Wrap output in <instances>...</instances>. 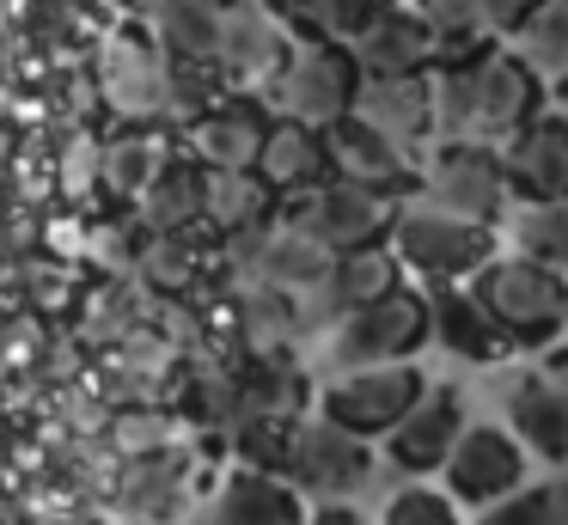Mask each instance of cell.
<instances>
[{"instance_id":"6da1fadb","label":"cell","mask_w":568,"mask_h":525,"mask_svg":"<svg viewBox=\"0 0 568 525\" xmlns=\"http://www.w3.org/2000/svg\"><path fill=\"white\" fill-rule=\"evenodd\" d=\"M470 293L489 305V317L519 354H544L568 330V269L538 263L531 251H495L470 275Z\"/></svg>"},{"instance_id":"7a4b0ae2","label":"cell","mask_w":568,"mask_h":525,"mask_svg":"<svg viewBox=\"0 0 568 525\" xmlns=\"http://www.w3.org/2000/svg\"><path fill=\"white\" fill-rule=\"evenodd\" d=\"M392 251L416 281L440 287V281H470L495 251H501V239H495L489 220H470V214H458V208H440V202L422 195V202L397 208Z\"/></svg>"},{"instance_id":"3957f363","label":"cell","mask_w":568,"mask_h":525,"mask_svg":"<svg viewBox=\"0 0 568 525\" xmlns=\"http://www.w3.org/2000/svg\"><path fill=\"white\" fill-rule=\"evenodd\" d=\"M434 342V300L422 287L397 281L392 293L367 305H348L331 324V361L336 366H367V361H409Z\"/></svg>"},{"instance_id":"277c9868","label":"cell","mask_w":568,"mask_h":525,"mask_svg":"<svg viewBox=\"0 0 568 525\" xmlns=\"http://www.w3.org/2000/svg\"><path fill=\"white\" fill-rule=\"evenodd\" d=\"M428 391V373L416 361H367V366H336L318 385V415L355 427L367 440H385L409 415V403Z\"/></svg>"},{"instance_id":"5b68a950","label":"cell","mask_w":568,"mask_h":525,"mask_svg":"<svg viewBox=\"0 0 568 525\" xmlns=\"http://www.w3.org/2000/svg\"><path fill=\"white\" fill-rule=\"evenodd\" d=\"M361 85H367V73H361L355 49L336 43V37H306V43H294L287 68L275 73V98H282V110L287 117L318 122V129L343 122L348 110L361 104Z\"/></svg>"},{"instance_id":"8992f818","label":"cell","mask_w":568,"mask_h":525,"mask_svg":"<svg viewBox=\"0 0 568 525\" xmlns=\"http://www.w3.org/2000/svg\"><path fill=\"white\" fill-rule=\"evenodd\" d=\"M465 68H470V122H465L470 141L501 147L507 134H514L519 122L538 117L544 98H550V85L531 73V61L519 55L507 37H501V43H489L483 55H465Z\"/></svg>"},{"instance_id":"52a82bcc","label":"cell","mask_w":568,"mask_h":525,"mask_svg":"<svg viewBox=\"0 0 568 525\" xmlns=\"http://www.w3.org/2000/svg\"><path fill=\"white\" fill-rule=\"evenodd\" d=\"M422 190H428V202L458 208L470 220H489V226H501V214L514 208V183H507L501 147L470 141V134H453V141L434 147L428 171H422Z\"/></svg>"},{"instance_id":"ba28073f","label":"cell","mask_w":568,"mask_h":525,"mask_svg":"<svg viewBox=\"0 0 568 525\" xmlns=\"http://www.w3.org/2000/svg\"><path fill=\"white\" fill-rule=\"evenodd\" d=\"M282 220L306 226L312 239H324L331 251H367V244H392V220L397 214H392V195H379V190H367V183L331 171L318 190L294 195V208H287Z\"/></svg>"},{"instance_id":"9c48e42d","label":"cell","mask_w":568,"mask_h":525,"mask_svg":"<svg viewBox=\"0 0 568 525\" xmlns=\"http://www.w3.org/2000/svg\"><path fill=\"white\" fill-rule=\"evenodd\" d=\"M531 476V452L514 427L501 422H477L458 434L453 458H446L440 483L458 495V507H489V501L514 495L519 483Z\"/></svg>"},{"instance_id":"30bf717a","label":"cell","mask_w":568,"mask_h":525,"mask_svg":"<svg viewBox=\"0 0 568 525\" xmlns=\"http://www.w3.org/2000/svg\"><path fill=\"white\" fill-rule=\"evenodd\" d=\"M373 440L355 434V427L331 422H294V452H287V476H294L306 495H324V501H343L355 495L361 483H373Z\"/></svg>"},{"instance_id":"8fae6325","label":"cell","mask_w":568,"mask_h":525,"mask_svg":"<svg viewBox=\"0 0 568 525\" xmlns=\"http://www.w3.org/2000/svg\"><path fill=\"white\" fill-rule=\"evenodd\" d=\"M348 49H355L367 80L434 68V55H440V49H434V19H428L422 0H379V7L367 12V24L348 37Z\"/></svg>"},{"instance_id":"7c38bea8","label":"cell","mask_w":568,"mask_h":525,"mask_svg":"<svg viewBox=\"0 0 568 525\" xmlns=\"http://www.w3.org/2000/svg\"><path fill=\"white\" fill-rule=\"evenodd\" d=\"M458 434H465V397H458V385H428L409 403L404 422L385 434V458L404 476H440Z\"/></svg>"},{"instance_id":"4fadbf2b","label":"cell","mask_w":568,"mask_h":525,"mask_svg":"<svg viewBox=\"0 0 568 525\" xmlns=\"http://www.w3.org/2000/svg\"><path fill=\"white\" fill-rule=\"evenodd\" d=\"M501 165L514 202H556L568 195V110H538L501 141Z\"/></svg>"},{"instance_id":"5bb4252c","label":"cell","mask_w":568,"mask_h":525,"mask_svg":"<svg viewBox=\"0 0 568 525\" xmlns=\"http://www.w3.org/2000/svg\"><path fill=\"white\" fill-rule=\"evenodd\" d=\"M331 153H336V171L379 195H404L416 183V147H404L397 134H385L373 117L348 110L343 122H331Z\"/></svg>"},{"instance_id":"9a60e30c","label":"cell","mask_w":568,"mask_h":525,"mask_svg":"<svg viewBox=\"0 0 568 525\" xmlns=\"http://www.w3.org/2000/svg\"><path fill=\"white\" fill-rule=\"evenodd\" d=\"M257 171L270 178L275 195H306L318 190L324 178L336 171V153H331V129H318V122L306 117H270V134H263V153H257Z\"/></svg>"},{"instance_id":"2e32d148","label":"cell","mask_w":568,"mask_h":525,"mask_svg":"<svg viewBox=\"0 0 568 525\" xmlns=\"http://www.w3.org/2000/svg\"><path fill=\"white\" fill-rule=\"evenodd\" d=\"M507 427L526 440L531 458L544 464H568V385L544 366L519 373L507 385Z\"/></svg>"},{"instance_id":"e0dca14e","label":"cell","mask_w":568,"mask_h":525,"mask_svg":"<svg viewBox=\"0 0 568 525\" xmlns=\"http://www.w3.org/2000/svg\"><path fill=\"white\" fill-rule=\"evenodd\" d=\"M434 300V342L465 366H495L501 354H514V342L501 336V324L489 317V305L470 293V281H440L428 293Z\"/></svg>"},{"instance_id":"ac0fdd59","label":"cell","mask_w":568,"mask_h":525,"mask_svg":"<svg viewBox=\"0 0 568 525\" xmlns=\"http://www.w3.org/2000/svg\"><path fill=\"white\" fill-rule=\"evenodd\" d=\"M306 488L294 476L257 471V464H239L233 476L214 495V525H306Z\"/></svg>"},{"instance_id":"d6986e66","label":"cell","mask_w":568,"mask_h":525,"mask_svg":"<svg viewBox=\"0 0 568 525\" xmlns=\"http://www.w3.org/2000/svg\"><path fill=\"white\" fill-rule=\"evenodd\" d=\"M355 110H361V117H373L385 134H397L404 147H428L434 134H440V122H434V73L428 68L367 80Z\"/></svg>"},{"instance_id":"ffe728a7","label":"cell","mask_w":568,"mask_h":525,"mask_svg":"<svg viewBox=\"0 0 568 525\" xmlns=\"http://www.w3.org/2000/svg\"><path fill=\"white\" fill-rule=\"evenodd\" d=\"M275 214V190L257 165H202V220L214 232H263V220Z\"/></svg>"},{"instance_id":"44dd1931","label":"cell","mask_w":568,"mask_h":525,"mask_svg":"<svg viewBox=\"0 0 568 525\" xmlns=\"http://www.w3.org/2000/svg\"><path fill=\"white\" fill-rule=\"evenodd\" d=\"M263 134H270V117L245 98L233 104H209L196 110V129H190V147H196L202 165H257Z\"/></svg>"},{"instance_id":"7402d4cb","label":"cell","mask_w":568,"mask_h":525,"mask_svg":"<svg viewBox=\"0 0 568 525\" xmlns=\"http://www.w3.org/2000/svg\"><path fill=\"white\" fill-rule=\"evenodd\" d=\"M331 263H336L331 244L312 239V232L294 226V220H282V226L257 244V275L270 281V287H282V293H318L324 281H331Z\"/></svg>"},{"instance_id":"603a6c76","label":"cell","mask_w":568,"mask_h":525,"mask_svg":"<svg viewBox=\"0 0 568 525\" xmlns=\"http://www.w3.org/2000/svg\"><path fill=\"white\" fill-rule=\"evenodd\" d=\"M397 281H404V263H397L392 244H367V251H336L331 263V281H324V305L336 312H348V305H367L379 300V293H392Z\"/></svg>"},{"instance_id":"cb8c5ba5","label":"cell","mask_w":568,"mask_h":525,"mask_svg":"<svg viewBox=\"0 0 568 525\" xmlns=\"http://www.w3.org/2000/svg\"><path fill=\"white\" fill-rule=\"evenodd\" d=\"M141 220L153 232H184L190 220H202V159H160V171L148 178V190L135 195Z\"/></svg>"},{"instance_id":"d4e9b609","label":"cell","mask_w":568,"mask_h":525,"mask_svg":"<svg viewBox=\"0 0 568 525\" xmlns=\"http://www.w3.org/2000/svg\"><path fill=\"white\" fill-rule=\"evenodd\" d=\"M160 37L178 61H221L226 43V12L221 0H153Z\"/></svg>"},{"instance_id":"484cf974","label":"cell","mask_w":568,"mask_h":525,"mask_svg":"<svg viewBox=\"0 0 568 525\" xmlns=\"http://www.w3.org/2000/svg\"><path fill=\"white\" fill-rule=\"evenodd\" d=\"M507 43L531 61V73H538L550 92H568V0H538Z\"/></svg>"},{"instance_id":"4316f807","label":"cell","mask_w":568,"mask_h":525,"mask_svg":"<svg viewBox=\"0 0 568 525\" xmlns=\"http://www.w3.org/2000/svg\"><path fill=\"white\" fill-rule=\"evenodd\" d=\"M233 397H239V415L245 410L294 415V410H306V373H300L287 354H257V361L233 378Z\"/></svg>"},{"instance_id":"83f0119b","label":"cell","mask_w":568,"mask_h":525,"mask_svg":"<svg viewBox=\"0 0 568 525\" xmlns=\"http://www.w3.org/2000/svg\"><path fill=\"white\" fill-rule=\"evenodd\" d=\"M422 7L434 19V49H440L434 61H465V55H483L489 43H501L483 0H422Z\"/></svg>"},{"instance_id":"f1b7e54d","label":"cell","mask_w":568,"mask_h":525,"mask_svg":"<svg viewBox=\"0 0 568 525\" xmlns=\"http://www.w3.org/2000/svg\"><path fill=\"white\" fill-rule=\"evenodd\" d=\"M104 80H111V92L123 98L129 117L153 110L160 98H172V73H165L141 43H111V55H104Z\"/></svg>"},{"instance_id":"f546056e","label":"cell","mask_w":568,"mask_h":525,"mask_svg":"<svg viewBox=\"0 0 568 525\" xmlns=\"http://www.w3.org/2000/svg\"><path fill=\"white\" fill-rule=\"evenodd\" d=\"M477 525H568V483H519L514 495L489 501Z\"/></svg>"},{"instance_id":"4dcf8cb0","label":"cell","mask_w":568,"mask_h":525,"mask_svg":"<svg viewBox=\"0 0 568 525\" xmlns=\"http://www.w3.org/2000/svg\"><path fill=\"white\" fill-rule=\"evenodd\" d=\"M379 525H465V513H458V495L446 483L434 488V483H422V476H409L404 488H392Z\"/></svg>"},{"instance_id":"1f68e13d","label":"cell","mask_w":568,"mask_h":525,"mask_svg":"<svg viewBox=\"0 0 568 525\" xmlns=\"http://www.w3.org/2000/svg\"><path fill=\"white\" fill-rule=\"evenodd\" d=\"M519 251H531L538 263L568 269V195H556V202H519Z\"/></svg>"},{"instance_id":"d6a6232c","label":"cell","mask_w":568,"mask_h":525,"mask_svg":"<svg viewBox=\"0 0 568 525\" xmlns=\"http://www.w3.org/2000/svg\"><path fill=\"white\" fill-rule=\"evenodd\" d=\"M294 422H300V415L245 410V415H239V458L257 464V471H287V452H294Z\"/></svg>"},{"instance_id":"836d02e7","label":"cell","mask_w":568,"mask_h":525,"mask_svg":"<svg viewBox=\"0 0 568 525\" xmlns=\"http://www.w3.org/2000/svg\"><path fill=\"white\" fill-rule=\"evenodd\" d=\"M153 171H160V147H153V134L129 129L123 141L104 147V183H111L116 195H141Z\"/></svg>"},{"instance_id":"e575fe53","label":"cell","mask_w":568,"mask_h":525,"mask_svg":"<svg viewBox=\"0 0 568 525\" xmlns=\"http://www.w3.org/2000/svg\"><path fill=\"white\" fill-rule=\"evenodd\" d=\"M239 324H245V342L257 354H282V336H287V324H294V317H287V293L263 281L257 293L239 300Z\"/></svg>"},{"instance_id":"d590c367","label":"cell","mask_w":568,"mask_h":525,"mask_svg":"<svg viewBox=\"0 0 568 525\" xmlns=\"http://www.w3.org/2000/svg\"><path fill=\"white\" fill-rule=\"evenodd\" d=\"M379 7V0H312L306 12H300V31L306 37H336V43H348V37L367 24V12Z\"/></svg>"},{"instance_id":"8d00e7d4","label":"cell","mask_w":568,"mask_h":525,"mask_svg":"<svg viewBox=\"0 0 568 525\" xmlns=\"http://www.w3.org/2000/svg\"><path fill=\"white\" fill-rule=\"evenodd\" d=\"M141 263H148V281L153 287H190V281H196V251H190L184 239H178V232H160V239L148 244V256H141Z\"/></svg>"},{"instance_id":"74e56055","label":"cell","mask_w":568,"mask_h":525,"mask_svg":"<svg viewBox=\"0 0 568 525\" xmlns=\"http://www.w3.org/2000/svg\"><path fill=\"white\" fill-rule=\"evenodd\" d=\"M483 7H489V19H495V31L501 37H514L519 24H526V12L538 7V0H483Z\"/></svg>"},{"instance_id":"f35d334b","label":"cell","mask_w":568,"mask_h":525,"mask_svg":"<svg viewBox=\"0 0 568 525\" xmlns=\"http://www.w3.org/2000/svg\"><path fill=\"white\" fill-rule=\"evenodd\" d=\"M306 525H367V519H361L355 507H343V501H331V507H318Z\"/></svg>"},{"instance_id":"ab89813d","label":"cell","mask_w":568,"mask_h":525,"mask_svg":"<svg viewBox=\"0 0 568 525\" xmlns=\"http://www.w3.org/2000/svg\"><path fill=\"white\" fill-rule=\"evenodd\" d=\"M544 373H556L568 385V342H550V349H544Z\"/></svg>"},{"instance_id":"60d3db41","label":"cell","mask_w":568,"mask_h":525,"mask_svg":"<svg viewBox=\"0 0 568 525\" xmlns=\"http://www.w3.org/2000/svg\"><path fill=\"white\" fill-rule=\"evenodd\" d=\"M263 7H270V12H275V19H300V12H306V7H312V0H263Z\"/></svg>"}]
</instances>
